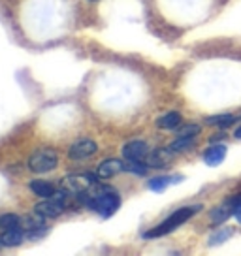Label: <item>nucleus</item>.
Listing matches in <instances>:
<instances>
[{"label": "nucleus", "instance_id": "nucleus-24", "mask_svg": "<svg viewBox=\"0 0 241 256\" xmlns=\"http://www.w3.org/2000/svg\"><path fill=\"white\" fill-rule=\"evenodd\" d=\"M236 220L241 224V194H238V204H236V211H234Z\"/></svg>", "mask_w": 241, "mask_h": 256}, {"label": "nucleus", "instance_id": "nucleus-16", "mask_svg": "<svg viewBox=\"0 0 241 256\" xmlns=\"http://www.w3.org/2000/svg\"><path fill=\"white\" fill-rule=\"evenodd\" d=\"M28 186H30V190H32L36 196H40V198H51V196L55 194V186L51 183H46V181H30Z\"/></svg>", "mask_w": 241, "mask_h": 256}, {"label": "nucleus", "instance_id": "nucleus-12", "mask_svg": "<svg viewBox=\"0 0 241 256\" xmlns=\"http://www.w3.org/2000/svg\"><path fill=\"white\" fill-rule=\"evenodd\" d=\"M26 238V234H24V228L23 226H17V228H10L6 232L0 236V241H2V245L4 247H17V245H21L23 240Z\"/></svg>", "mask_w": 241, "mask_h": 256}, {"label": "nucleus", "instance_id": "nucleus-1", "mask_svg": "<svg viewBox=\"0 0 241 256\" xmlns=\"http://www.w3.org/2000/svg\"><path fill=\"white\" fill-rule=\"evenodd\" d=\"M200 209H202V206H188V208L177 209V211H174V213H172V215H170L164 222H160L158 226H154L153 230L145 232L144 238H145V240H154V238L168 236V234H172L174 230H177L181 224H185L192 215H196Z\"/></svg>", "mask_w": 241, "mask_h": 256}, {"label": "nucleus", "instance_id": "nucleus-15", "mask_svg": "<svg viewBox=\"0 0 241 256\" xmlns=\"http://www.w3.org/2000/svg\"><path fill=\"white\" fill-rule=\"evenodd\" d=\"M240 120V117H236V115H230V113H222V115H215V117H208L206 122L211 124V126H218V128H228L236 124Z\"/></svg>", "mask_w": 241, "mask_h": 256}, {"label": "nucleus", "instance_id": "nucleus-23", "mask_svg": "<svg viewBox=\"0 0 241 256\" xmlns=\"http://www.w3.org/2000/svg\"><path fill=\"white\" fill-rule=\"evenodd\" d=\"M49 228L48 226H44V228H38V230H30V232H26V238L28 240H40L44 236H48Z\"/></svg>", "mask_w": 241, "mask_h": 256}, {"label": "nucleus", "instance_id": "nucleus-18", "mask_svg": "<svg viewBox=\"0 0 241 256\" xmlns=\"http://www.w3.org/2000/svg\"><path fill=\"white\" fill-rule=\"evenodd\" d=\"M124 170L128 174H134V176H145L149 166L144 164V160H126L124 162Z\"/></svg>", "mask_w": 241, "mask_h": 256}, {"label": "nucleus", "instance_id": "nucleus-21", "mask_svg": "<svg viewBox=\"0 0 241 256\" xmlns=\"http://www.w3.org/2000/svg\"><path fill=\"white\" fill-rule=\"evenodd\" d=\"M230 238H232V230H230V228H224V230H217V232H213V236L209 238V247L220 245V243H224V241L230 240Z\"/></svg>", "mask_w": 241, "mask_h": 256}, {"label": "nucleus", "instance_id": "nucleus-11", "mask_svg": "<svg viewBox=\"0 0 241 256\" xmlns=\"http://www.w3.org/2000/svg\"><path fill=\"white\" fill-rule=\"evenodd\" d=\"M226 152H228L226 145L213 144L208 151L204 152V156H202V158H204V162H206L208 166H218V164H222V162H224Z\"/></svg>", "mask_w": 241, "mask_h": 256}, {"label": "nucleus", "instance_id": "nucleus-8", "mask_svg": "<svg viewBox=\"0 0 241 256\" xmlns=\"http://www.w3.org/2000/svg\"><path fill=\"white\" fill-rule=\"evenodd\" d=\"M34 211H36L38 215L46 216V218H56V216L64 211V204L58 200H53V198H48L46 202H40V204L34 208Z\"/></svg>", "mask_w": 241, "mask_h": 256}, {"label": "nucleus", "instance_id": "nucleus-9", "mask_svg": "<svg viewBox=\"0 0 241 256\" xmlns=\"http://www.w3.org/2000/svg\"><path fill=\"white\" fill-rule=\"evenodd\" d=\"M172 149H154L147 154V158H145V164L149 166V168H164V166H168L170 162H172Z\"/></svg>", "mask_w": 241, "mask_h": 256}, {"label": "nucleus", "instance_id": "nucleus-10", "mask_svg": "<svg viewBox=\"0 0 241 256\" xmlns=\"http://www.w3.org/2000/svg\"><path fill=\"white\" fill-rule=\"evenodd\" d=\"M124 170V162H120L117 158H110L104 160L96 170V176L100 179H110V177H115L117 174H120Z\"/></svg>", "mask_w": 241, "mask_h": 256}, {"label": "nucleus", "instance_id": "nucleus-7", "mask_svg": "<svg viewBox=\"0 0 241 256\" xmlns=\"http://www.w3.org/2000/svg\"><path fill=\"white\" fill-rule=\"evenodd\" d=\"M149 154V145L144 140H132L122 147V156L126 160H144Z\"/></svg>", "mask_w": 241, "mask_h": 256}, {"label": "nucleus", "instance_id": "nucleus-14", "mask_svg": "<svg viewBox=\"0 0 241 256\" xmlns=\"http://www.w3.org/2000/svg\"><path fill=\"white\" fill-rule=\"evenodd\" d=\"M179 124H181V115L177 112H168L156 119V126L160 130H177Z\"/></svg>", "mask_w": 241, "mask_h": 256}, {"label": "nucleus", "instance_id": "nucleus-3", "mask_svg": "<svg viewBox=\"0 0 241 256\" xmlns=\"http://www.w3.org/2000/svg\"><path fill=\"white\" fill-rule=\"evenodd\" d=\"M98 179L100 177L96 174H81V176H68L62 179L60 183V188L66 190L68 194H81V192L92 190V186L98 184Z\"/></svg>", "mask_w": 241, "mask_h": 256}, {"label": "nucleus", "instance_id": "nucleus-26", "mask_svg": "<svg viewBox=\"0 0 241 256\" xmlns=\"http://www.w3.org/2000/svg\"><path fill=\"white\" fill-rule=\"evenodd\" d=\"M2 247H4V245H2V241H0V248H2Z\"/></svg>", "mask_w": 241, "mask_h": 256}, {"label": "nucleus", "instance_id": "nucleus-5", "mask_svg": "<svg viewBox=\"0 0 241 256\" xmlns=\"http://www.w3.org/2000/svg\"><path fill=\"white\" fill-rule=\"evenodd\" d=\"M236 204H238V196H234V198H228V200H224L220 206H217V208L211 211V224H222L224 220H228L230 216L234 215V211H236Z\"/></svg>", "mask_w": 241, "mask_h": 256}, {"label": "nucleus", "instance_id": "nucleus-22", "mask_svg": "<svg viewBox=\"0 0 241 256\" xmlns=\"http://www.w3.org/2000/svg\"><path fill=\"white\" fill-rule=\"evenodd\" d=\"M202 128L198 126V124H186V126L183 128H177V134L179 136H190V138H196L198 134H200Z\"/></svg>", "mask_w": 241, "mask_h": 256}, {"label": "nucleus", "instance_id": "nucleus-2", "mask_svg": "<svg viewBox=\"0 0 241 256\" xmlns=\"http://www.w3.org/2000/svg\"><path fill=\"white\" fill-rule=\"evenodd\" d=\"M88 208L92 211H96L98 215H102L104 218H110V216L120 208V200L119 196L115 194L110 188H100L98 194H87V200H85Z\"/></svg>", "mask_w": 241, "mask_h": 256}, {"label": "nucleus", "instance_id": "nucleus-20", "mask_svg": "<svg viewBox=\"0 0 241 256\" xmlns=\"http://www.w3.org/2000/svg\"><path fill=\"white\" fill-rule=\"evenodd\" d=\"M194 145V138H190V136H179L174 142V144L170 145V149L174 152H179V151H186V149H190Z\"/></svg>", "mask_w": 241, "mask_h": 256}, {"label": "nucleus", "instance_id": "nucleus-6", "mask_svg": "<svg viewBox=\"0 0 241 256\" xmlns=\"http://www.w3.org/2000/svg\"><path fill=\"white\" fill-rule=\"evenodd\" d=\"M98 149L96 142H92V140H78L76 144L70 147V151H68V156L72 160H83L90 156V154H94Z\"/></svg>", "mask_w": 241, "mask_h": 256}, {"label": "nucleus", "instance_id": "nucleus-4", "mask_svg": "<svg viewBox=\"0 0 241 256\" xmlns=\"http://www.w3.org/2000/svg\"><path fill=\"white\" fill-rule=\"evenodd\" d=\"M56 164H58V156L53 149H40L28 158V168L34 174H48L56 168Z\"/></svg>", "mask_w": 241, "mask_h": 256}, {"label": "nucleus", "instance_id": "nucleus-25", "mask_svg": "<svg viewBox=\"0 0 241 256\" xmlns=\"http://www.w3.org/2000/svg\"><path fill=\"white\" fill-rule=\"evenodd\" d=\"M234 136L238 138V140H241V126H240V128H236V132H234Z\"/></svg>", "mask_w": 241, "mask_h": 256}, {"label": "nucleus", "instance_id": "nucleus-13", "mask_svg": "<svg viewBox=\"0 0 241 256\" xmlns=\"http://www.w3.org/2000/svg\"><path fill=\"white\" fill-rule=\"evenodd\" d=\"M181 181H183V177H181V176H160V177H153V179L149 181V188H151L153 192H164L170 186V184L181 183Z\"/></svg>", "mask_w": 241, "mask_h": 256}, {"label": "nucleus", "instance_id": "nucleus-17", "mask_svg": "<svg viewBox=\"0 0 241 256\" xmlns=\"http://www.w3.org/2000/svg\"><path fill=\"white\" fill-rule=\"evenodd\" d=\"M21 226H23L26 232H30V230H38V228H44L46 226V216L42 215H32V216H24L21 218Z\"/></svg>", "mask_w": 241, "mask_h": 256}, {"label": "nucleus", "instance_id": "nucleus-19", "mask_svg": "<svg viewBox=\"0 0 241 256\" xmlns=\"http://www.w3.org/2000/svg\"><path fill=\"white\" fill-rule=\"evenodd\" d=\"M21 226V216L16 213H6V215H0V228L2 230H10V228H17Z\"/></svg>", "mask_w": 241, "mask_h": 256}]
</instances>
